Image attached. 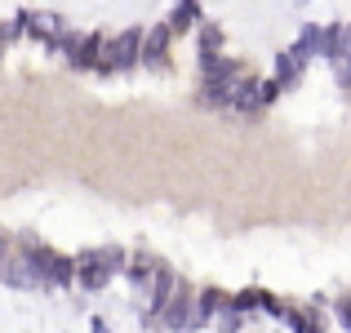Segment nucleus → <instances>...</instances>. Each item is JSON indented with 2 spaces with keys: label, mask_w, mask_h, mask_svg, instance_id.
<instances>
[{
  "label": "nucleus",
  "mask_w": 351,
  "mask_h": 333,
  "mask_svg": "<svg viewBox=\"0 0 351 333\" xmlns=\"http://www.w3.org/2000/svg\"><path fill=\"white\" fill-rule=\"evenodd\" d=\"M143 32H125L116 36L112 45L103 49V62H98V71H129L134 62H143Z\"/></svg>",
  "instance_id": "f257e3e1"
},
{
  "label": "nucleus",
  "mask_w": 351,
  "mask_h": 333,
  "mask_svg": "<svg viewBox=\"0 0 351 333\" xmlns=\"http://www.w3.org/2000/svg\"><path fill=\"white\" fill-rule=\"evenodd\" d=\"M112 262H107V249H85V254H76V284L89 293H98L103 284H112Z\"/></svg>",
  "instance_id": "f03ea898"
},
{
  "label": "nucleus",
  "mask_w": 351,
  "mask_h": 333,
  "mask_svg": "<svg viewBox=\"0 0 351 333\" xmlns=\"http://www.w3.org/2000/svg\"><path fill=\"white\" fill-rule=\"evenodd\" d=\"M62 49H67V58H71V67H76V71H98L107 40H103V36H85V40H67Z\"/></svg>",
  "instance_id": "7ed1b4c3"
},
{
  "label": "nucleus",
  "mask_w": 351,
  "mask_h": 333,
  "mask_svg": "<svg viewBox=\"0 0 351 333\" xmlns=\"http://www.w3.org/2000/svg\"><path fill=\"white\" fill-rule=\"evenodd\" d=\"M178 284L182 280L160 262V271H156V280H152V298H147V316H165L169 302H173V293H178Z\"/></svg>",
  "instance_id": "20e7f679"
},
{
  "label": "nucleus",
  "mask_w": 351,
  "mask_h": 333,
  "mask_svg": "<svg viewBox=\"0 0 351 333\" xmlns=\"http://www.w3.org/2000/svg\"><path fill=\"white\" fill-rule=\"evenodd\" d=\"M169 40H173L169 23H160V27L147 32V45H143V62L147 67H165V62H169Z\"/></svg>",
  "instance_id": "39448f33"
},
{
  "label": "nucleus",
  "mask_w": 351,
  "mask_h": 333,
  "mask_svg": "<svg viewBox=\"0 0 351 333\" xmlns=\"http://www.w3.org/2000/svg\"><path fill=\"white\" fill-rule=\"evenodd\" d=\"M0 280L14 284V289H36V284H40V275H36V267L27 262V254H23V258H9V262L0 267Z\"/></svg>",
  "instance_id": "423d86ee"
},
{
  "label": "nucleus",
  "mask_w": 351,
  "mask_h": 333,
  "mask_svg": "<svg viewBox=\"0 0 351 333\" xmlns=\"http://www.w3.org/2000/svg\"><path fill=\"white\" fill-rule=\"evenodd\" d=\"M191 320H196V311H191V284L182 280L178 293H173V302H169V311H165V325H169V329H182V325H187L191 329Z\"/></svg>",
  "instance_id": "0eeeda50"
},
{
  "label": "nucleus",
  "mask_w": 351,
  "mask_h": 333,
  "mask_svg": "<svg viewBox=\"0 0 351 333\" xmlns=\"http://www.w3.org/2000/svg\"><path fill=\"white\" fill-rule=\"evenodd\" d=\"M227 307H232V298H227L223 289H205L200 302H196V320H191V329H205L209 320H214L218 311H227Z\"/></svg>",
  "instance_id": "6e6552de"
},
{
  "label": "nucleus",
  "mask_w": 351,
  "mask_h": 333,
  "mask_svg": "<svg viewBox=\"0 0 351 333\" xmlns=\"http://www.w3.org/2000/svg\"><path fill=\"white\" fill-rule=\"evenodd\" d=\"M263 107V80L258 76H245L236 85V98H232V111H240V116H249V111Z\"/></svg>",
  "instance_id": "1a4fd4ad"
},
{
  "label": "nucleus",
  "mask_w": 351,
  "mask_h": 333,
  "mask_svg": "<svg viewBox=\"0 0 351 333\" xmlns=\"http://www.w3.org/2000/svg\"><path fill=\"white\" fill-rule=\"evenodd\" d=\"M71 280H76V258H58L53 254V262L45 267V289H67Z\"/></svg>",
  "instance_id": "9d476101"
},
{
  "label": "nucleus",
  "mask_w": 351,
  "mask_h": 333,
  "mask_svg": "<svg viewBox=\"0 0 351 333\" xmlns=\"http://www.w3.org/2000/svg\"><path fill=\"white\" fill-rule=\"evenodd\" d=\"M156 271H160V262H156V258H147V254H134V258H129V280H134V284H152L156 280Z\"/></svg>",
  "instance_id": "9b49d317"
},
{
  "label": "nucleus",
  "mask_w": 351,
  "mask_h": 333,
  "mask_svg": "<svg viewBox=\"0 0 351 333\" xmlns=\"http://www.w3.org/2000/svg\"><path fill=\"white\" fill-rule=\"evenodd\" d=\"M218 49H223V32L218 27H200V62H209Z\"/></svg>",
  "instance_id": "f8f14e48"
},
{
  "label": "nucleus",
  "mask_w": 351,
  "mask_h": 333,
  "mask_svg": "<svg viewBox=\"0 0 351 333\" xmlns=\"http://www.w3.org/2000/svg\"><path fill=\"white\" fill-rule=\"evenodd\" d=\"M196 18H200V9H196V5H182V9H173V14H169V32H187V27L196 23Z\"/></svg>",
  "instance_id": "ddd939ff"
},
{
  "label": "nucleus",
  "mask_w": 351,
  "mask_h": 333,
  "mask_svg": "<svg viewBox=\"0 0 351 333\" xmlns=\"http://www.w3.org/2000/svg\"><path fill=\"white\" fill-rule=\"evenodd\" d=\"M334 316H338V325H343V329L351 333V307H347V302H343V298H338V302H334Z\"/></svg>",
  "instance_id": "4468645a"
},
{
  "label": "nucleus",
  "mask_w": 351,
  "mask_h": 333,
  "mask_svg": "<svg viewBox=\"0 0 351 333\" xmlns=\"http://www.w3.org/2000/svg\"><path fill=\"white\" fill-rule=\"evenodd\" d=\"M276 98H280V85H276V80H263V107H271Z\"/></svg>",
  "instance_id": "2eb2a0df"
},
{
  "label": "nucleus",
  "mask_w": 351,
  "mask_h": 333,
  "mask_svg": "<svg viewBox=\"0 0 351 333\" xmlns=\"http://www.w3.org/2000/svg\"><path fill=\"white\" fill-rule=\"evenodd\" d=\"M5 262H9V236L0 231V267H5Z\"/></svg>",
  "instance_id": "dca6fc26"
},
{
  "label": "nucleus",
  "mask_w": 351,
  "mask_h": 333,
  "mask_svg": "<svg viewBox=\"0 0 351 333\" xmlns=\"http://www.w3.org/2000/svg\"><path fill=\"white\" fill-rule=\"evenodd\" d=\"M89 333H107V320H94V325H89Z\"/></svg>",
  "instance_id": "f3484780"
}]
</instances>
